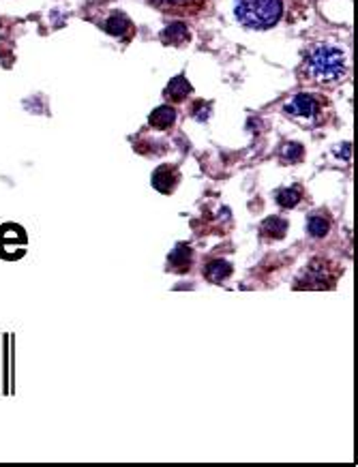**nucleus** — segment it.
I'll return each instance as SVG.
<instances>
[{
  "mask_svg": "<svg viewBox=\"0 0 358 467\" xmlns=\"http://www.w3.org/2000/svg\"><path fill=\"white\" fill-rule=\"evenodd\" d=\"M303 9L305 0H234L236 19L251 30L275 28L284 19L292 22Z\"/></svg>",
  "mask_w": 358,
  "mask_h": 467,
  "instance_id": "1",
  "label": "nucleus"
},
{
  "mask_svg": "<svg viewBox=\"0 0 358 467\" xmlns=\"http://www.w3.org/2000/svg\"><path fill=\"white\" fill-rule=\"evenodd\" d=\"M348 75V61L341 48L320 43L311 48L301 65V80L311 86L328 88L346 80Z\"/></svg>",
  "mask_w": 358,
  "mask_h": 467,
  "instance_id": "2",
  "label": "nucleus"
},
{
  "mask_svg": "<svg viewBox=\"0 0 358 467\" xmlns=\"http://www.w3.org/2000/svg\"><path fill=\"white\" fill-rule=\"evenodd\" d=\"M284 114L298 125L307 129L322 127L330 118V103L326 96L315 92H298L292 96V101L286 103Z\"/></svg>",
  "mask_w": 358,
  "mask_h": 467,
  "instance_id": "3",
  "label": "nucleus"
},
{
  "mask_svg": "<svg viewBox=\"0 0 358 467\" xmlns=\"http://www.w3.org/2000/svg\"><path fill=\"white\" fill-rule=\"evenodd\" d=\"M332 275L326 270V264H320V262H311L309 264V268L303 272V277H301V281H305L303 283V287H313V289H324V287H328L324 281H328L330 285H332Z\"/></svg>",
  "mask_w": 358,
  "mask_h": 467,
  "instance_id": "4",
  "label": "nucleus"
},
{
  "mask_svg": "<svg viewBox=\"0 0 358 467\" xmlns=\"http://www.w3.org/2000/svg\"><path fill=\"white\" fill-rule=\"evenodd\" d=\"M178 180H181V174H178V169L174 165H161L152 174V187L157 191L166 193V196L176 189Z\"/></svg>",
  "mask_w": 358,
  "mask_h": 467,
  "instance_id": "5",
  "label": "nucleus"
},
{
  "mask_svg": "<svg viewBox=\"0 0 358 467\" xmlns=\"http://www.w3.org/2000/svg\"><path fill=\"white\" fill-rule=\"evenodd\" d=\"M170 270L174 272H187L193 266V251L187 245H178L168 258Z\"/></svg>",
  "mask_w": 358,
  "mask_h": 467,
  "instance_id": "6",
  "label": "nucleus"
},
{
  "mask_svg": "<svg viewBox=\"0 0 358 467\" xmlns=\"http://www.w3.org/2000/svg\"><path fill=\"white\" fill-rule=\"evenodd\" d=\"M232 272H234V268H232V264L228 260H212L204 268V277L210 283H221V281L232 277Z\"/></svg>",
  "mask_w": 358,
  "mask_h": 467,
  "instance_id": "7",
  "label": "nucleus"
},
{
  "mask_svg": "<svg viewBox=\"0 0 358 467\" xmlns=\"http://www.w3.org/2000/svg\"><path fill=\"white\" fill-rule=\"evenodd\" d=\"M163 94H166V99H168V101L181 103V101H185L187 96L191 94V84L187 82V77L178 75V77H174V80L168 84V88H166Z\"/></svg>",
  "mask_w": 358,
  "mask_h": 467,
  "instance_id": "8",
  "label": "nucleus"
},
{
  "mask_svg": "<svg viewBox=\"0 0 358 467\" xmlns=\"http://www.w3.org/2000/svg\"><path fill=\"white\" fill-rule=\"evenodd\" d=\"M148 123H150V127H152V129H159V131L170 129V127L176 123V110H174V107H170V105H161V107H157V110L150 114Z\"/></svg>",
  "mask_w": 358,
  "mask_h": 467,
  "instance_id": "9",
  "label": "nucleus"
},
{
  "mask_svg": "<svg viewBox=\"0 0 358 467\" xmlns=\"http://www.w3.org/2000/svg\"><path fill=\"white\" fill-rule=\"evenodd\" d=\"M288 234V221L281 217H268L262 223V236H268L272 240H279Z\"/></svg>",
  "mask_w": 358,
  "mask_h": 467,
  "instance_id": "10",
  "label": "nucleus"
},
{
  "mask_svg": "<svg viewBox=\"0 0 358 467\" xmlns=\"http://www.w3.org/2000/svg\"><path fill=\"white\" fill-rule=\"evenodd\" d=\"M129 28H131V22L127 19V15L125 13H112L108 19H106V30L110 32V34H114V37H123V34H127L129 32Z\"/></svg>",
  "mask_w": 358,
  "mask_h": 467,
  "instance_id": "11",
  "label": "nucleus"
},
{
  "mask_svg": "<svg viewBox=\"0 0 358 467\" xmlns=\"http://www.w3.org/2000/svg\"><path fill=\"white\" fill-rule=\"evenodd\" d=\"M189 39V32L185 28V24H170L163 32H161V41L163 43H170V45H181Z\"/></svg>",
  "mask_w": 358,
  "mask_h": 467,
  "instance_id": "12",
  "label": "nucleus"
},
{
  "mask_svg": "<svg viewBox=\"0 0 358 467\" xmlns=\"http://www.w3.org/2000/svg\"><path fill=\"white\" fill-rule=\"evenodd\" d=\"M307 231L311 234L313 238H324V236H328V231H330L328 217H324V215H311L309 221H307Z\"/></svg>",
  "mask_w": 358,
  "mask_h": 467,
  "instance_id": "13",
  "label": "nucleus"
},
{
  "mask_svg": "<svg viewBox=\"0 0 358 467\" xmlns=\"http://www.w3.org/2000/svg\"><path fill=\"white\" fill-rule=\"evenodd\" d=\"M301 200H303V189L301 187L281 189L279 193H277V202H279L281 208H294Z\"/></svg>",
  "mask_w": 358,
  "mask_h": 467,
  "instance_id": "14",
  "label": "nucleus"
},
{
  "mask_svg": "<svg viewBox=\"0 0 358 467\" xmlns=\"http://www.w3.org/2000/svg\"><path fill=\"white\" fill-rule=\"evenodd\" d=\"M303 154H305L303 146H301V144H294V142H290V144H286V146L281 148V159H284L286 163H296V161H301V159H303Z\"/></svg>",
  "mask_w": 358,
  "mask_h": 467,
  "instance_id": "15",
  "label": "nucleus"
},
{
  "mask_svg": "<svg viewBox=\"0 0 358 467\" xmlns=\"http://www.w3.org/2000/svg\"><path fill=\"white\" fill-rule=\"evenodd\" d=\"M148 3L157 9H161V11H178L187 3V0H148Z\"/></svg>",
  "mask_w": 358,
  "mask_h": 467,
  "instance_id": "16",
  "label": "nucleus"
}]
</instances>
